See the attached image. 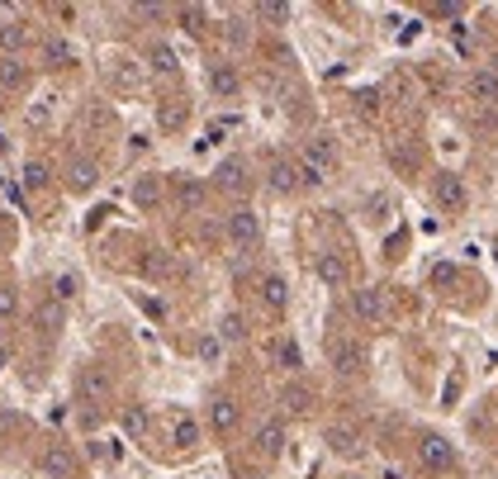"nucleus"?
<instances>
[{
    "label": "nucleus",
    "instance_id": "nucleus-1",
    "mask_svg": "<svg viewBox=\"0 0 498 479\" xmlns=\"http://www.w3.org/2000/svg\"><path fill=\"white\" fill-rule=\"evenodd\" d=\"M413 455H418V470H423V474H446V470H455V446L446 442L442 432H423V436H418V451H413Z\"/></svg>",
    "mask_w": 498,
    "mask_h": 479
},
{
    "label": "nucleus",
    "instance_id": "nucleus-2",
    "mask_svg": "<svg viewBox=\"0 0 498 479\" xmlns=\"http://www.w3.org/2000/svg\"><path fill=\"white\" fill-rule=\"evenodd\" d=\"M223 233H228V242H233V247H242V252H247V247H257V242H261V219H257V210L238 204V210L223 219Z\"/></svg>",
    "mask_w": 498,
    "mask_h": 479
},
{
    "label": "nucleus",
    "instance_id": "nucleus-3",
    "mask_svg": "<svg viewBox=\"0 0 498 479\" xmlns=\"http://www.w3.org/2000/svg\"><path fill=\"white\" fill-rule=\"evenodd\" d=\"M432 200H437V210L461 214L465 204H470V191H465V181L455 176V171H437V176H432Z\"/></svg>",
    "mask_w": 498,
    "mask_h": 479
},
{
    "label": "nucleus",
    "instance_id": "nucleus-4",
    "mask_svg": "<svg viewBox=\"0 0 498 479\" xmlns=\"http://www.w3.org/2000/svg\"><path fill=\"white\" fill-rule=\"evenodd\" d=\"M351 314H356L361 323H370V327H380L389 318V295H385V289H376V285H366V289L351 295Z\"/></svg>",
    "mask_w": 498,
    "mask_h": 479
},
{
    "label": "nucleus",
    "instance_id": "nucleus-5",
    "mask_svg": "<svg viewBox=\"0 0 498 479\" xmlns=\"http://www.w3.org/2000/svg\"><path fill=\"white\" fill-rule=\"evenodd\" d=\"M62 181H67L72 195H86V191H95V185H100V161L95 157H72L67 171H62Z\"/></svg>",
    "mask_w": 498,
    "mask_h": 479
},
{
    "label": "nucleus",
    "instance_id": "nucleus-6",
    "mask_svg": "<svg viewBox=\"0 0 498 479\" xmlns=\"http://www.w3.org/2000/svg\"><path fill=\"white\" fill-rule=\"evenodd\" d=\"M238 423H242L238 399H228V394H214V399H210V427H214L219 436H233Z\"/></svg>",
    "mask_w": 498,
    "mask_h": 479
},
{
    "label": "nucleus",
    "instance_id": "nucleus-7",
    "mask_svg": "<svg viewBox=\"0 0 498 479\" xmlns=\"http://www.w3.org/2000/svg\"><path fill=\"white\" fill-rule=\"evenodd\" d=\"M214 185H219L223 195H247V185H252V176H247V161H242V157H228V161H219Z\"/></svg>",
    "mask_w": 498,
    "mask_h": 479
},
{
    "label": "nucleus",
    "instance_id": "nucleus-8",
    "mask_svg": "<svg viewBox=\"0 0 498 479\" xmlns=\"http://www.w3.org/2000/svg\"><path fill=\"white\" fill-rule=\"evenodd\" d=\"M81 394H86L91 404H110L114 399V375L105 366H86L81 370Z\"/></svg>",
    "mask_w": 498,
    "mask_h": 479
},
{
    "label": "nucleus",
    "instance_id": "nucleus-9",
    "mask_svg": "<svg viewBox=\"0 0 498 479\" xmlns=\"http://www.w3.org/2000/svg\"><path fill=\"white\" fill-rule=\"evenodd\" d=\"M38 465H44V474L48 479H76V451L72 446H62V442H53L48 451H44V461H38Z\"/></svg>",
    "mask_w": 498,
    "mask_h": 479
},
{
    "label": "nucleus",
    "instance_id": "nucleus-10",
    "mask_svg": "<svg viewBox=\"0 0 498 479\" xmlns=\"http://www.w3.org/2000/svg\"><path fill=\"white\" fill-rule=\"evenodd\" d=\"M266 185H271L276 195H295L299 191V166L289 161V157H271V166H266Z\"/></svg>",
    "mask_w": 498,
    "mask_h": 479
},
{
    "label": "nucleus",
    "instance_id": "nucleus-11",
    "mask_svg": "<svg viewBox=\"0 0 498 479\" xmlns=\"http://www.w3.org/2000/svg\"><path fill=\"white\" fill-rule=\"evenodd\" d=\"M314 276H318L327 289H342L347 276H351V270H347V257H342V252H318V257H314Z\"/></svg>",
    "mask_w": 498,
    "mask_h": 479
},
{
    "label": "nucleus",
    "instance_id": "nucleus-12",
    "mask_svg": "<svg viewBox=\"0 0 498 479\" xmlns=\"http://www.w3.org/2000/svg\"><path fill=\"white\" fill-rule=\"evenodd\" d=\"M332 366H337V375H361L366 370V347L351 342V337L332 342Z\"/></svg>",
    "mask_w": 498,
    "mask_h": 479
},
{
    "label": "nucleus",
    "instance_id": "nucleus-13",
    "mask_svg": "<svg viewBox=\"0 0 498 479\" xmlns=\"http://www.w3.org/2000/svg\"><path fill=\"white\" fill-rule=\"evenodd\" d=\"M257 295H261V304L271 308V314H285V304H289V285H285V276L266 270V276L257 280Z\"/></svg>",
    "mask_w": 498,
    "mask_h": 479
},
{
    "label": "nucleus",
    "instance_id": "nucleus-14",
    "mask_svg": "<svg viewBox=\"0 0 498 479\" xmlns=\"http://www.w3.org/2000/svg\"><path fill=\"white\" fill-rule=\"evenodd\" d=\"M252 446H257V455H261V461H276V455L285 451V423H261L257 427V436H252Z\"/></svg>",
    "mask_w": 498,
    "mask_h": 479
},
{
    "label": "nucleus",
    "instance_id": "nucleus-15",
    "mask_svg": "<svg viewBox=\"0 0 498 479\" xmlns=\"http://www.w3.org/2000/svg\"><path fill=\"white\" fill-rule=\"evenodd\" d=\"M119 427L129 432L133 442H148V432H152V413L142 408V404H129V408L119 413Z\"/></svg>",
    "mask_w": 498,
    "mask_h": 479
},
{
    "label": "nucleus",
    "instance_id": "nucleus-16",
    "mask_svg": "<svg viewBox=\"0 0 498 479\" xmlns=\"http://www.w3.org/2000/svg\"><path fill=\"white\" fill-rule=\"evenodd\" d=\"M280 408L289 413V418H304V413L314 408V389L299 385V380H295V385H285V389H280Z\"/></svg>",
    "mask_w": 498,
    "mask_h": 479
},
{
    "label": "nucleus",
    "instance_id": "nucleus-17",
    "mask_svg": "<svg viewBox=\"0 0 498 479\" xmlns=\"http://www.w3.org/2000/svg\"><path fill=\"white\" fill-rule=\"evenodd\" d=\"M470 100H480V105H498V72L493 67L470 72Z\"/></svg>",
    "mask_w": 498,
    "mask_h": 479
},
{
    "label": "nucleus",
    "instance_id": "nucleus-18",
    "mask_svg": "<svg viewBox=\"0 0 498 479\" xmlns=\"http://www.w3.org/2000/svg\"><path fill=\"white\" fill-rule=\"evenodd\" d=\"M327 446L337 451V455H361V451H366V442H361V432H356V427H347V423H337V427H327Z\"/></svg>",
    "mask_w": 498,
    "mask_h": 479
},
{
    "label": "nucleus",
    "instance_id": "nucleus-19",
    "mask_svg": "<svg viewBox=\"0 0 498 479\" xmlns=\"http://www.w3.org/2000/svg\"><path fill=\"white\" fill-rule=\"evenodd\" d=\"M210 91L219 95V100H238V91H242V76L228 67V62H219V67L210 72Z\"/></svg>",
    "mask_w": 498,
    "mask_h": 479
},
{
    "label": "nucleus",
    "instance_id": "nucleus-20",
    "mask_svg": "<svg viewBox=\"0 0 498 479\" xmlns=\"http://www.w3.org/2000/svg\"><path fill=\"white\" fill-rule=\"evenodd\" d=\"M110 81H114L119 91H138L142 86V67H138L133 57H114L110 62Z\"/></svg>",
    "mask_w": 498,
    "mask_h": 479
},
{
    "label": "nucleus",
    "instance_id": "nucleus-21",
    "mask_svg": "<svg viewBox=\"0 0 498 479\" xmlns=\"http://www.w3.org/2000/svg\"><path fill=\"white\" fill-rule=\"evenodd\" d=\"M129 200L138 204V210H157V204H161V176H138Z\"/></svg>",
    "mask_w": 498,
    "mask_h": 479
},
{
    "label": "nucleus",
    "instance_id": "nucleus-22",
    "mask_svg": "<svg viewBox=\"0 0 498 479\" xmlns=\"http://www.w3.org/2000/svg\"><path fill=\"white\" fill-rule=\"evenodd\" d=\"M171 442H176L181 451L200 446V423H195V418H185V413H176V418H171Z\"/></svg>",
    "mask_w": 498,
    "mask_h": 479
},
{
    "label": "nucleus",
    "instance_id": "nucleus-23",
    "mask_svg": "<svg viewBox=\"0 0 498 479\" xmlns=\"http://www.w3.org/2000/svg\"><path fill=\"white\" fill-rule=\"evenodd\" d=\"M295 166H299V181H304V185H327V181H332L327 166H323V161H314L308 152H299V157H295Z\"/></svg>",
    "mask_w": 498,
    "mask_h": 479
},
{
    "label": "nucleus",
    "instance_id": "nucleus-24",
    "mask_svg": "<svg viewBox=\"0 0 498 479\" xmlns=\"http://www.w3.org/2000/svg\"><path fill=\"white\" fill-rule=\"evenodd\" d=\"M148 67H152L157 76H176L181 62H176V53L166 48V44H152V48H148Z\"/></svg>",
    "mask_w": 498,
    "mask_h": 479
},
{
    "label": "nucleus",
    "instance_id": "nucleus-25",
    "mask_svg": "<svg viewBox=\"0 0 498 479\" xmlns=\"http://www.w3.org/2000/svg\"><path fill=\"white\" fill-rule=\"evenodd\" d=\"M24 185H29V191H48V185H53V171H48L44 157H29L24 161Z\"/></svg>",
    "mask_w": 498,
    "mask_h": 479
},
{
    "label": "nucleus",
    "instance_id": "nucleus-26",
    "mask_svg": "<svg viewBox=\"0 0 498 479\" xmlns=\"http://www.w3.org/2000/svg\"><path fill=\"white\" fill-rule=\"evenodd\" d=\"M185 114H190V105H185V100H171V105H161V110H157V123H161L166 133H176L181 123H185Z\"/></svg>",
    "mask_w": 498,
    "mask_h": 479
},
{
    "label": "nucleus",
    "instance_id": "nucleus-27",
    "mask_svg": "<svg viewBox=\"0 0 498 479\" xmlns=\"http://www.w3.org/2000/svg\"><path fill=\"white\" fill-rule=\"evenodd\" d=\"M176 200H181V210H190V214H195L200 204H204V185H200V181H190V176H185V181L176 185Z\"/></svg>",
    "mask_w": 498,
    "mask_h": 479
},
{
    "label": "nucleus",
    "instance_id": "nucleus-28",
    "mask_svg": "<svg viewBox=\"0 0 498 479\" xmlns=\"http://www.w3.org/2000/svg\"><path fill=\"white\" fill-rule=\"evenodd\" d=\"M271 351H276V361L285 366V370H304V357H299V347L289 342V337H280V342H271Z\"/></svg>",
    "mask_w": 498,
    "mask_h": 479
},
{
    "label": "nucleus",
    "instance_id": "nucleus-29",
    "mask_svg": "<svg viewBox=\"0 0 498 479\" xmlns=\"http://www.w3.org/2000/svg\"><path fill=\"white\" fill-rule=\"evenodd\" d=\"M142 270H148L152 280H161V276H171V252H161V247H152V252L142 257Z\"/></svg>",
    "mask_w": 498,
    "mask_h": 479
},
{
    "label": "nucleus",
    "instance_id": "nucleus-30",
    "mask_svg": "<svg viewBox=\"0 0 498 479\" xmlns=\"http://www.w3.org/2000/svg\"><path fill=\"white\" fill-rule=\"evenodd\" d=\"M48 119H53V95H38L34 105L24 110V123H29V129H44Z\"/></svg>",
    "mask_w": 498,
    "mask_h": 479
},
{
    "label": "nucleus",
    "instance_id": "nucleus-31",
    "mask_svg": "<svg viewBox=\"0 0 498 479\" xmlns=\"http://www.w3.org/2000/svg\"><path fill=\"white\" fill-rule=\"evenodd\" d=\"M57 327H62V308L53 299L38 304V332H44V337H57Z\"/></svg>",
    "mask_w": 498,
    "mask_h": 479
},
{
    "label": "nucleus",
    "instance_id": "nucleus-32",
    "mask_svg": "<svg viewBox=\"0 0 498 479\" xmlns=\"http://www.w3.org/2000/svg\"><path fill=\"white\" fill-rule=\"evenodd\" d=\"M176 19H181L185 34H204V19H210V15H204V5H181Z\"/></svg>",
    "mask_w": 498,
    "mask_h": 479
},
{
    "label": "nucleus",
    "instance_id": "nucleus-33",
    "mask_svg": "<svg viewBox=\"0 0 498 479\" xmlns=\"http://www.w3.org/2000/svg\"><path fill=\"white\" fill-rule=\"evenodd\" d=\"M24 44H29V29L24 24H0V48H5V53H19Z\"/></svg>",
    "mask_w": 498,
    "mask_h": 479
},
{
    "label": "nucleus",
    "instance_id": "nucleus-34",
    "mask_svg": "<svg viewBox=\"0 0 498 479\" xmlns=\"http://www.w3.org/2000/svg\"><path fill=\"white\" fill-rule=\"evenodd\" d=\"M44 57L53 62V67H67V62H72L76 53H72V44H67V38H48V44H44Z\"/></svg>",
    "mask_w": 498,
    "mask_h": 479
},
{
    "label": "nucleus",
    "instance_id": "nucleus-35",
    "mask_svg": "<svg viewBox=\"0 0 498 479\" xmlns=\"http://www.w3.org/2000/svg\"><path fill=\"white\" fill-rule=\"evenodd\" d=\"M219 337H223V342H242V337H247V323H242V314H228V318L219 323Z\"/></svg>",
    "mask_w": 498,
    "mask_h": 479
},
{
    "label": "nucleus",
    "instance_id": "nucleus-36",
    "mask_svg": "<svg viewBox=\"0 0 498 479\" xmlns=\"http://www.w3.org/2000/svg\"><path fill=\"white\" fill-rule=\"evenodd\" d=\"M257 15H261V19H271V24H285V19H289V5H285V0H261Z\"/></svg>",
    "mask_w": 498,
    "mask_h": 479
},
{
    "label": "nucleus",
    "instance_id": "nucleus-37",
    "mask_svg": "<svg viewBox=\"0 0 498 479\" xmlns=\"http://www.w3.org/2000/svg\"><path fill=\"white\" fill-rule=\"evenodd\" d=\"M15 314H19V295H15L5 280H0V323H10Z\"/></svg>",
    "mask_w": 498,
    "mask_h": 479
},
{
    "label": "nucleus",
    "instance_id": "nucleus-38",
    "mask_svg": "<svg viewBox=\"0 0 498 479\" xmlns=\"http://www.w3.org/2000/svg\"><path fill=\"white\" fill-rule=\"evenodd\" d=\"M0 86H24V67H19L15 57L0 62Z\"/></svg>",
    "mask_w": 498,
    "mask_h": 479
},
{
    "label": "nucleus",
    "instance_id": "nucleus-39",
    "mask_svg": "<svg viewBox=\"0 0 498 479\" xmlns=\"http://www.w3.org/2000/svg\"><path fill=\"white\" fill-rule=\"evenodd\" d=\"M228 44H233V48H247V44H252V24H242V19H228Z\"/></svg>",
    "mask_w": 498,
    "mask_h": 479
},
{
    "label": "nucleus",
    "instance_id": "nucleus-40",
    "mask_svg": "<svg viewBox=\"0 0 498 479\" xmlns=\"http://www.w3.org/2000/svg\"><path fill=\"white\" fill-rule=\"evenodd\" d=\"M76 295V280L72 276H57V299H72Z\"/></svg>",
    "mask_w": 498,
    "mask_h": 479
},
{
    "label": "nucleus",
    "instance_id": "nucleus-41",
    "mask_svg": "<svg viewBox=\"0 0 498 479\" xmlns=\"http://www.w3.org/2000/svg\"><path fill=\"white\" fill-rule=\"evenodd\" d=\"M200 357H204V361H219V337H204V342H200Z\"/></svg>",
    "mask_w": 498,
    "mask_h": 479
},
{
    "label": "nucleus",
    "instance_id": "nucleus-42",
    "mask_svg": "<svg viewBox=\"0 0 498 479\" xmlns=\"http://www.w3.org/2000/svg\"><path fill=\"white\" fill-rule=\"evenodd\" d=\"M5 436H10V418L0 413V446H5Z\"/></svg>",
    "mask_w": 498,
    "mask_h": 479
},
{
    "label": "nucleus",
    "instance_id": "nucleus-43",
    "mask_svg": "<svg viewBox=\"0 0 498 479\" xmlns=\"http://www.w3.org/2000/svg\"><path fill=\"white\" fill-rule=\"evenodd\" d=\"M5 337H10V332H5V323H0V347H5Z\"/></svg>",
    "mask_w": 498,
    "mask_h": 479
},
{
    "label": "nucleus",
    "instance_id": "nucleus-44",
    "mask_svg": "<svg viewBox=\"0 0 498 479\" xmlns=\"http://www.w3.org/2000/svg\"><path fill=\"white\" fill-rule=\"evenodd\" d=\"M342 479H361V474H342Z\"/></svg>",
    "mask_w": 498,
    "mask_h": 479
},
{
    "label": "nucleus",
    "instance_id": "nucleus-45",
    "mask_svg": "<svg viewBox=\"0 0 498 479\" xmlns=\"http://www.w3.org/2000/svg\"><path fill=\"white\" fill-rule=\"evenodd\" d=\"M493 72H498V57H493Z\"/></svg>",
    "mask_w": 498,
    "mask_h": 479
}]
</instances>
